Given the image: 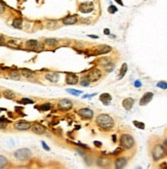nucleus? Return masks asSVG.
Masks as SVG:
<instances>
[{
    "label": "nucleus",
    "mask_w": 167,
    "mask_h": 169,
    "mask_svg": "<svg viewBox=\"0 0 167 169\" xmlns=\"http://www.w3.org/2000/svg\"><path fill=\"white\" fill-rule=\"evenodd\" d=\"M97 124L101 127L102 129L105 130H109L114 126V120L111 116L107 114H101L97 116Z\"/></svg>",
    "instance_id": "1"
},
{
    "label": "nucleus",
    "mask_w": 167,
    "mask_h": 169,
    "mask_svg": "<svg viewBox=\"0 0 167 169\" xmlns=\"http://www.w3.org/2000/svg\"><path fill=\"white\" fill-rule=\"evenodd\" d=\"M166 154V151H165V147L163 145H156L155 147L153 148L152 150V157H153V160L154 161H159L161 160L162 158L165 156Z\"/></svg>",
    "instance_id": "2"
},
{
    "label": "nucleus",
    "mask_w": 167,
    "mask_h": 169,
    "mask_svg": "<svg viewBox=\"0 0 167 169\" xmlns=\"http://www.w3.org/2000/svg\"><path fill=\"white\" fill-rule=\"evenodd\" d=\"M14 158L18 161H27L28 159H30V157L32 156V152L30 151L29 149H20V150H16L14 154Z\"/></svg>",
    "instance_id": "3"
},
{
    "label": "nucleus",
    "mask_w": 167,
    "mask_h": 169,
    "mask_svg": "<svg viewBox=\"0 0 167 169\" xmlns=\"http://www.w3.org/2000/svg\"><path fill=\"white\" fill-rule=\"evenodd\" d=\"M120 143L125 149H131L134 146V139L129 134H122L120 137Z\"/></svg>",
    "instance_id": "4"
},
{
    "label": "nucleus",
    "mask_w": 167,
    "mask_h": 169,
    "mask_svg": "<svg viewBox=\"0 0 167 169\" xmlns=\"http://www.w3.org/2000/svg\"><path fill=\"white\" fill-rule=\"evenodd\" d=\"M79 10L83 13H89L93 10V3L92 2H83L79 5Z\"/></svg>",
    "instance_id": "5"
},
{
    "label": "nucleus",
    "mask_w": 167,
    "mask_h": 169,
    "mask_svg": "<svg viewBox=\"0 0 167 169\" xmlns=\"http://www.w3.org/2000/svg\"><path fill=\"white\" fill-rule=\"evenodd\" d=\"M58 108L60 110H64V111H68V110L72 109L73 107V103L70 101V99H62V101L58 102Z\"/></svg>",
    "instance_id": "6"
},
{
    "label": "nucleus",
    "mask_w": 167,
    "mask_h": 169,
    "mask_svg": "<svg viewBox=\"0 0 167 169\" xmlns=\"http://www.w3.org/2000/svg\"><path fill=\"white\" fill-rule=\"evenodd\" d=\"M77 113L83 119H91L93 117V112L90 109H87V108H83V109L78 110Z\"/></svg>",
    "instance_id": "7"
},
{
    "label": "nucleus",
    "mask_w": 167,
    "mask_h": 169,
    "mask_svg": "<svg viewBox=\"0 0 167 169\" xmlns=\"http://www.w3.org/2000/svg\"><path fill=\"white\" fill-rule=\"evenodd\" d=\"M101 76H102V73H101V71L99 70H97V69H95V70H92V71H90L89 72V74H88V79L90 81H97L99 78H101Z\"/></svg>",
    "instance_id": "8"
},
{
    "label": "nucleus",
    "mask_w": 167,
    "mask_h": 169,
    "mask_svg": "<svg viewBox=\"0 0 167 169\" xmlns=\"http://www.w3.org/2000/svg\"><path fill=\"white\" fill-rule=\"evenodd\" d=\"M63 23L65 25H74L77 23V16L76 14H69L63 18Z\"/></svg>",
    "instance_id": "9"
},
{
    "label": "nucleus",
    "mask_w": 167,
    "mask_h": 169,
    "mask_svg": "<svg viewBox=\"0 0 167 169\" xmlns=\"http://www.w3.org/2000/svg\"><path fill=\"white\" fill-rule=\"evenodd\" d=\"M154 94L152 92H147L145 93V94L143 95V97L141 99V102H139V105L141 106H146L148 105V104L150 103V102L152 101V99H153Z\"/></svg>",
    "instance_id": "10"
},
{
    "label": "nucleus",
    "mask_w": 167,
    "mask_h": 169,
    "mask_svg": "<svg viewBox=\"0 0 167 169\" xmlns=\"http://www.w3.org/2000/svg\"><path fill=\"white\" fill-rule=\"evenodd\" d=\"M31 127V124L29 122H24V121H21L14 124V128L18 129V130H28Z\"/></svg>",
    "instance_id": "11"
},
{
    "label": "nucleus",
    "mask_w": 167,
    "mask_h": 169,
    "mask_svg": "<svg viewBox=\"0 0 167 169\" xmlns=\"http://www.w3.org/2000/svg\"><path fill=\"white\" fill-rule=\"evenodd\" d=\"M32 131L34 133H36V134H43V133L45 132V128L44 126H42L41 124L36 123V124H34L32 126Z\"/></svg>",
    "instance_id": "12"
},
{
    "label": "nucleus",
    "mask_w": 167,
    "mask_h": 169,
    "mask_svg": "<svg viewBox=\"0 0 167 169\" xmlns=\"http://www.w3.org/2000/svg\"><path fill=\"white\" fill-rule=\"evenodd\" d=\"M66 82L67 84H70V85L77 84V82H78V77L75 74H68L66 78Z\"/></svg>",
    "instance_id": "13"
},
{
    "label": "nucleus",
    "mask_w": 167,
    "mask_h": 169,
    "mask_svg": "<svg viewBox=\"0 0 167 169\" xmlns=\"http://www.w3.org/2000/svg\"><path fill=\"white\" fill-rule=\"evenodd\" d=\"M99 99H101V102L104 104V105L109 106L112 101V97L109 94V93H103V94H101V97H99Z\"/></svg>",
    "instance_id": "14"
},
{
    "label": "nucleus",
    "mask_w": 167,
    "mask_h": 169,
    "mask_svg": "<svg viewBox=\"0 0 167 169\" xmlns=\"http://www.w3.org/2000/svg\"><path fill=\"white\" fill-rule=\"evenodd\" d=\"M133 104H134V101H133L131 97H128V99H125L124 101L122 102V105H123V108H124L125 110H127V111H129V110L132 108Z\"/></svg>",
    "instance_id": "15"
},
{
    "label": "nucleus",
    "mask_w": 167,
    "mask_h": 169,
    "mask_svg": "<svg viewBox=\"0 0 167 169\" xmlns=\"http://www.w3.org/2000/svg\"><path fill=\"white\" fill-rule=\"evenodd\" d=\"M127 164V161L125 158H118V159L115 161V167L117 169H121L123 167H125Z\"/></svg>",
    "instance_id": "16"
},
{
    "label": "nucleus",
    "mask_w": 167,
    "mask_h": 169,
    "mask_svg": "<svg viewBox=\"0 0 167 169\" xmlns=\"http://www.w3.org/2000/svg\"><path fill=\"white\" fill-rule=\"evenodd\" d=\"M111 47L108 46V45H102V46H99L97 49V53L99 55H106V53H110L111 51Z\"/></svg>",
    "instance_id": "17"
},
{
    "label": "nucleus",
    "mask_w": 167,
    "mask_h": 169,
    "mask_svg": "<svg viewBox=\"0 0 167 169\" xmlns=\"http://www.w3.org/2000/svg\"><path fill=\"white\" fill-rule=\"evenodd\" d=\"M45 78H46L48 81H50V82H58V73H55V72L47 73L46 76H45Z\"/></svg>",
    "instance_id": "18"
},
{
    "label": "nucleus",
    "mask_w": 167,
    "mask_h": 169,
    "mask_svg": "<svg viewBox=\"0 0 167 169\" xmlns=\"http://www.w3.org/2000/svg\"><path fill=\"white\" fill-rule=\"evenodd\" d=\"M23 26V20L20 18H16L14 20V22H12V27L14 28H16V29H21Z\"/></svg>",
    "instance_id": "19"
},
{
    "label": "nucleus",
    "mask_w": 167,
    "mask_h": 169,
    "mask_svg": "<svg viewBox=\"0 0 167 169\" xmlns=\"http://www.w3.org/2000/svg\"><path fill=\"white\" fill-rule=\"evenodd\" d=\"M97 164H99V166H101V167H107V166L109 165V160L105 159V158H99V159L97 160Z\"/></svg>",
    "instance_id": "20"
},
{
    "label": "nucleus",
    "mask_w": 167,
    "mask_h": 169,
    "mask_svg": "<svg viewBox=\"0 0 167 169\" xmlns=\"http://www.w3.org/2000/svg\"><path fill=\"white\" fill-rule=\"evenodd\" d=\"M127 65L126 64H123L122 65V67H121V70H120V74H119V78H123L124 77V75L126 74V72H127Z\"/></svg>",
    "instance_id": "21"
},
{
    "label": "nucleus",
    "mask_w": 167,
    "mask_h": 169,
    "mask_svg": "<svg viewBox=\"0 0 167 169\" xmlns=\"http://www.w3.org/2000/svg\"><path fill=\"white\" fill-rule=\"evenodd\" d=\"M9 77L11 79H14V80H18L21 75H20V73L16 72V71H11V72H9Z\"/></svg>",
    "instance_id": "22"
},
{
    "label": "nucleus",
    "mask_w": 167,
    "mask_h": 169,
    "mask_svg": "<svg viewBox=\"0 0 167 169\" xmlns=\"http://www.w3.org/2000/svg\"><path fill=\"white\" fill-rule=\"evenodd\" d=\"M3 95L6 97V99H11L14 97V93L12 92L11 90H8V89H6V90L3 91Z\"/></svg>",
    "instance_id": "23"
},
{
    "label": "nucleus",
    "mask_w": 167,
    "mask_h": 169,
    "mask_svg": "<svg viewBox=\"0 0 167 169\" xmlns=\"http://www.w3.org/2000/svg\"><path fill=\"white\" fill-rule=\"evenodd\" d=\"M26 45L28 47H31V48H34V47H36L37 45H38V41L37 40H29L26 42Z\"/></svg>",
    "instance_id": "24"
},
{
    "label": "nucleus",
    "mask_w": 167,
    "mask_h": 169,
    "mask_svg": "<svg viewBox=\"0 0 167 169\" xmlns=\"http://www.w3.org/2000/svg\"><path fill=\"white\" fill-rule=\"evenodd\" d=\"M7 165V159L4 156L0 155V168H4Z\"/></svg>",
    "instance_id": "25"
},
{
    "label": "nucleus",
    "mask_w": 167,
    "mask_h": 169,
    "mask_svg": "<svg viewBox=\"0 0 167 169\" xmlns=\"http://www.w3.org/2000/svg\"><path fill=\"white\" fill-rule=\"evenodd\" d=\"M22 74L24 75L25 77H27V78H30V77H32L33 75H34L32 71L27 70V69H23V70H22Z\"/></svg>",
    "instance_id": "26"
},
{
    "label": "nucleus",
    "mask_w": 167,
    "mask_h": 169,
    "mask_svg": "<svg viewBox=\"0 0 167 169\" xmlns=\"http://www.w3.org/2000/svg\"><path fill=\"white\" fill-rule=\"evenodd\" d=\"M45 43H46L47 45H49V46H55V45L58 44V40L56 39H46L45 40Z\"/></svg>",
    "instance_id": "27"
},
{
    "label": "nucleus",
    "mask_w": 167,
    "mask_h": 169,
    "mask_svg": "<svg viewBox=\"0 0 167 169\" xmlns=\"http://www.w3.org/2000/svg\"><path fill=\"white\" fill-rule=\"evenodd\" d=\"M50 108H51L50 104H44V105H42L41 107H39L38 109L42 110V111H48V110H50Z\"/></svg>",
    "instance_id": "28"
},
{
    "label": "nucleus",
    "mask_w": 167,
    "mask_h": 169,
    "mask_svg": "<svg viewBox=\"0 0 167 169\" xmlns=\"http://www.w3.org/2000/svg\"><path fill=\"white\" fill-rule=\"evenodd\" d=\"M89 79H88V77H85V78H83L82 80L80 81V84L82 85V86H88L89 85Z\"/></svg>",
    "instance_id": "29"
},
{
    "label": "nucleus",
    "mask_w": 167,
    "mask_h": 169,
    "mask_svg": "<svg viewBox=\"0 0 167 169\" xmlns=\"http://www.w3.org/2000/svg\"><path fill=\"white\" fill-rule=\"evenodd\" d=\"M133 124L135 125V126L137 127V128L139 129H145V124L141 122H139V121H133Z\"/></svg>",
    "instance_id": "30"
},
{
    "label": "nucleus",
    "mask_w": 167,
    "mask_h": 169,
    "mask_svg": "<svg viewBox=\"0 0 167 169\" xmlns=\"http://www.w3.org/2000/svg\"><path fill=\"white\" fill-rule=\"evenodd\" d=\"M157 86L160 87V88H162V89H167V83L164 82V81H161V82L158 83Z\"/></svg>",
    "instance_id": "31"
},
{
    "label": "nucleus",
    "mask_w": 167,
    "mask_h": 169,
    "mask_svg": "<svg viewBox=\"0 0 167 169\" xmlns=\"http://www.w3.org/2000/svg\"><path fill=\"white\" fill-rule=\"evenodd\" d=\"M68 91L69 93H72V94H74V95H79V94H81V91L80 90H74V89H68Z\"/></svg>",
    "instance_id": "32"
},
{
    "label": "nucleus",
    "mask_w": 167,
    "mask_h": 169,
    "mask_svg": "<svg viewBox=\"0 0 167 169\" xmlns=\"http://www.w3.org/2000/svg\"><path fill=\"white\" fill-rule=\"evenodd\" d=\"M108 11H109L110 13H115V12H117V8L115 7V6L111 5L109 8H108Z\"/></svg>",
    "instance_id": "33"
},
{
    "label": "nucleus",
    "mask_w": 167,
    "mask_h": 169,
    "mask_svg": "<svg viewBox=\"0 0 167 169\" xmlns=\"http://www.w3.org/2000/svg\"><path fill=\"white\" fill-rule=\"evenodd\" d=\"M33 103H34V102L29 99H23L22 101H21V104H33Z\"/></svg>",
    "instance_id": "34"
},
{
    "label": "nucleus",
    "mask_w": 167,
    "mask_h": 169,
    "mask_svg": "<svg viewBox=\"0 0 167 169\" xmlns=\"http://www.w3.org/2000/svg\"><path fill=\"white\" fill-rule=\"evenodd\" d=\"M4 10H5V6H4V4L2 3L1 1H0V14L3 13Z\"/></svg>",
    "instance_id": "35"
},
{
    "label": "nucleus",
    "mask_w": 167,
    "mask_h": 169,
    "mask_svg": "<svg viewBox=\"0 0 167 169\" xmlns=\"http://www.w3.org/2000/svg\"><path fill=\"white\" fill-rule=\"evenodd\" d=\"M121 151H122V150H121V148H117V149L115 150L114 152H113V155H114V156L118 155L119 153H121Z\"/></svg>",
    "instance_id": "36"
},
{
    "label": "nucleus",
    "mask_w": 167,
    "mask_h": 169,
    "mask_svg": "<svg viewBox=\"0 0 167 169\" xmlns=\"http://www.w3.org/2000/svg\"><path fill=\"white\" fill-rule=\"evenodd\" d=\"M41 143H42V147H43V149H44V150H46V151H49V150H50V149H49V147H47V145L44 143V141H41Z\"/></svg>",
    "instance_id": "37"
},
{
    "label": "nucleus",
    "mask_w": 167,
    "mask_h": 169,
    "mask_svg": "<svg viewBox=\"0 0 167 169\" xmlns=\"http://www.w3.org/2000/svg\"><path fill=\"white\" fill-rule=\"evenodd\" d=\"M7 122H9L7 119H5L4 117H0V123H7Z\"/></svg>",
    "instance_id": "38"
},
{
    "label": "nucleus",
    "mask_w": 167,
    "mask_h": 169,
    "mask_svg": "<svg viewBox=\"0 0 167 169\" xmlns=\"http://www.w3.org/2000/svg\"><path fill=\"white\" fill-rule=\"evenodd\" d=\"M93 143H95V146H97V148H101L102 147V143H101V141H95Z\"/></svg>",
    "instance_id": "39"
},
{
    "label": "nucleus",
    "mask_w": 167,
    "mask_h": 169,
    "mask_svg": "<svg viewBox=\"0 0 167 169\" xmlns=\"http://www.w3.org/2000/svg\"><path fill=\"white\" fill-rule=\"evenodd\" d=\"M134 85H135V86H136V87H141V83L139 82V81H135V82H134Z\"/></svg>",
    "instance_id": "40"
},
{
    "label": "nucleus",
    "mask_w": 167,
    "mask_h": 169,
    "mask_svg": "<svg viewBox=\"0 0 167 169\" xmlns=\"http://www.w3.org/2000/svg\"><path fill=\"white\" fill-rule=\"evenodd\" d=\"M115 1H116L117 3H119V4H120L121 6H123V2L121 1V0H115Z\"/></svg>",
    "instance_id": "41"
},
{
    "label": "nucleus",
    "mask_w": 167,
    "mask_h": 169,
    "mask_svg": "<svg viewBox=\"0 0 167 169\" xmlns=\"http://www.w3.org/2000/svg\"><path fill=\"white\" fill-rule=\"evenodd\" d=\"M105 34L106 35H109L110 34V30H109V29H105Z\"/></svg>",
    "instance_id": "42"
},
{
    "label": "nucleus",
    "mask_w": 167,
    "mask_h": 169,
    "mask_svg": "<svg viewBox=\"0 0 167 169\" xmlns=\"http://www.w3.org/2000/svg\"><path fill=\"white\" fill-rule=\"evenodd\" d=\"M3 42H4V38L2 36H0V44H2Z\"/></svg>",
    "instance_id": "43"
},
{
    "label": "nucleus",
    "mask_w": 167,
    "mask_h": 169,
    "mask_svg": "<svg viewBox=\"0 0 167 169\" xmlns=\"http://www.w3.org/2000/svg\"><path fill=\"white\" fill-rule=\"evenodd\" d=\"M89 37H91V38H99V36H97V35H89Z\"/></svg>",
    "instance_id": "44"
},
{
    "label": "nucleus",
    "mask_w": 167,
    "mask_h": 169,
    "mask_svg": "<svg viewBox=\"0 0 167 169\" xmlns=\"http://www.w3.org/2000/svg\"><path fill=\"white\" fill-rule=\"evenodd\" d=\"M164 147L167 148V139H165V141H164Z\"/></svg>",
    "instance_id": "45"
},
{
    "label": "nucleus",
    "mask_w": 167,
    "mask_h": 169,
    "mask_svg": "<svg viewBox=\"0 0 167 169\" xmlns=\"http://www.w3.org/2000/svg\"><path fill=\"white\" fill-rule=\"evenodd\" d=\"M161 167H167V165H166V164H162Z\"/></svg>",
    "instance_id": "46"
},
{
    "label": "nucleus",
    "mask_w": 167,
    "mask_h": 169,
    "mask_svg": "<svg viewBox=\"0 0 167 169\" xmlns=\"http://www.w3.org/2000/svg\"><path fill=\"white\" fill-rule=\"evenodd\" d=\"M113 141H116V136H115V135H114V136H113Z\"/></svg>",
    "instance_id": "47"
}]
</instances>
